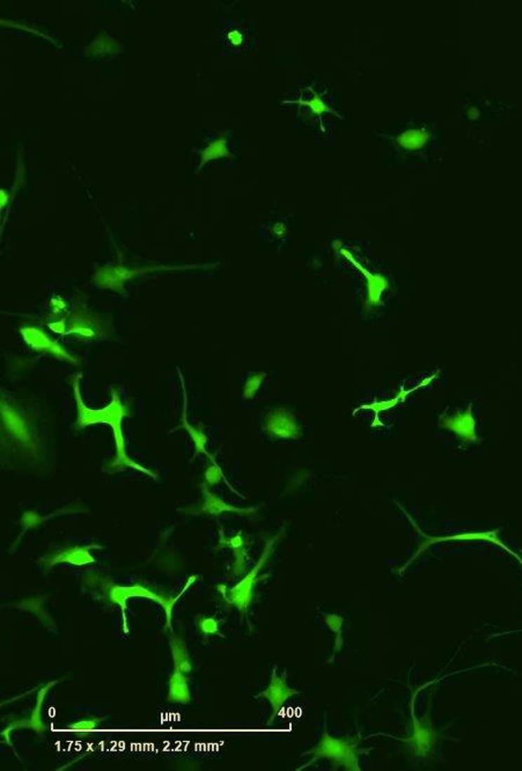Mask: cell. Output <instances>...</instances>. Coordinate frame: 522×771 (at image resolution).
I'll list each match as a JSON object with an SVG mask.
<instances>
[{"instance_id": "5", "label": "cell", "mask_w": 522, "mask_h": 771, "mask_svg": "<svg viewBox=\"0 0 522 771\" xmlns=\"http://www.w3.org/2000/svg\"><path fill=\"white\" fill-rule=\"evenodd\" d=\"M21 334H22L23 338L29 344L32 348L36 350H48L51 351L53 355L57 356L63 357L67 360H72V358L65 352V350L62 349L56 342H53L48 335H46L42 330L36 329L33 327H27L21 329Z\"/></svg>"}, {"instance_id": "9", "label": "cell", "mask_w": 522, "mask_h": 771, "mask_svg": "<svg viewBox=\"0 0 522 771\" xmlns=\"http://www.w3.org/2000/svg\"><path fill=\"white\" fill-rule=\"evenodd\" d=\"M133 275L123 268L116 269H103L96 275V285L100 287H108V289H117L122 286L123 283Z\"/></svg>"}, {"instance_id": "10", "label": "cell", "mask_w": 522, "mask_h": 771, "mask_svg": "<svg viewBox=\"0 0 522 771\" xmlns=\"http://www.w3.org/2000/svg\"><path fill=\"white\" fill-rule=\"evenodd\" d=\"M58 562H69V563L73 564H86L94 562V558L91 556L90 553H88L86 548H74L72 551L63 553L60 556L56 557V560H53V563H58Z\"/></svg>"}, {"instance_id": "12", "label": "cell", "mask_w": 522, "mask_h": 771, "mask_svg": "<svg viewBox=\"0 0 522 771\" xmlns=\"http://www.w3.org/2000/svg\"><path fill=\"white\" fill-rule=\"evenodd\" d=\"M326 622L330 628L331 631H334L335 633H337L338 640H336V647L338 645V651L341 650L342 646V624H343V617H338V615H326Z\"/></svg>"}, {"instance_id": "16", "label": "cell", "mask_w": 522, "mask_h": 771, "mask_svg": "<svg viewBox=\"0 0 522 771\" xmlns=\"http://www.w3.org/2000/svg\"><path fill=\"white\" fill-rule=\"evenodd\" d=\"M228 41L233 44H240L242 41V35L238 30H232L228 33Z\"/></svg>"}, {"instance_id": "14", "label": "cell", "mask_w": 522, "mask_h": 771, "mask_svg": "<svg viewBox=\"0 0 522 771\" xmlns=\"http://www.w3.org/2000/svg\"><path fill=\"white\" fill-rule=\"evenodd\" d=\"M199 630L204 635H217L219 633V622L213 617H206L199 621Z\"/></svg>"}, {"instance_id": "4", "label": "cell", "mask_w": 522, "mask_h": 771, "mask_svg": "<svg viewBox=\"0 0 522 771\" xmlns=\"http://www.w3.org/2000/svg\"><path fill=\"white\" fill-rule=\"evenodd\" d=\"M60 683V681H53V683H48V685H44V688L40 689V692H39V695H37L36 704H35V708H34L33 712H32V716H30L29 719H26V720H20V722L13 723L12 725L8 726V727L4 730L1 734H3L5 740H6V742H8L10 745V732L12 731V730H15V728L17 727L30 728V730H34V731L36 732V733H39V734H41V733H44V732H46V726L44 725V723L42 722V717H41V710H42V706H44V699H46V694H48V692H49L50 689L53 688V685H57V683Z\"/></svg>"}, {"instance_id": "3", "label": "cell", "mask_w": 522, "mask_h": 771, "mask_svg": "<svg viewBox=\"0 0 522 771\" xmlns=\"http://www.w3.org/2000/svg\"><path fill=\"white\" fill-rule=\"evenodd\" d=\"M131 597L147 598V599L154 600L156 602L160 603L166 612L167 626L172 628V609L176 599H162V598L151 593V592L140 586L115 587L113 592H112V599H113L114 602L119 603V606L122 607L123 613L126 610V601Z\"/></svg>"}, {"instance_id": "1", "label": "cell", "mask_w": 522, "mask_h": 771, "mask_svg": "<svg viewBox=\"0 0 522 771\" xmlns=\"http://www.w3.org/2000/svg\"><path fill=\"white\" fill-rule=\"evenodd\" d=\"M308 754L313 755V760L308 763V765H312L318 758L320 760L326 758L334 762V765H344V768L347 770H361L358 763L357 751L354 746L350 745L349 742L342 739L333 738L328 734L327 731H324L323 737L318 745L311 751H308Z\"/></svg>"}, {"instance_id": "7", "label": "cell", "mask_w": 522, "mask_h": 771, "mask_svg": "<svg viewBox=\"0 0 522 771\" xmlns=\"http://www.w3.org/2000/svg\"><path fill=\"white\" fill-rule=\"evenodd\" d=\"M268 430L272 431L274 435L291 437V438H295V433H299V428L293 417L283 411L272 415L268 422Z\"/></svg>"}, {"instance_id": "6", "label": "cell", "mask_w": 522, "mask_h": 771, "mask_svg": "<svg viewBox=\"0 0 522 771\" xmlns=\"http://www.w3.org/2000/svg\"><path fill=\"white\" fill-rule=\"evenodd\" d=\"M167 699L169 702L188 704L192 701V694L189 688L188 679L185 673L174 669L169 679V692Z\"/></svg>"}, {"instance_id": "11", "label": "cell", "mask_w": 522, "mask_h": 771, "mask_svg": "<svg viewBox=\"0 0 522 771\" xmlns=\"http://www.w3.org/2000/svg\"><path fill=\"white\" fill-rule=\"evenodd\" d=\"M69 333L79 334L85 337H93L96 335L95 329L93 328L90 319H86L81 315H76L71 320Z\"/></svg>"}, {"instance_id": "15", "label": "cell", "mask_w": 522, "mask_h": 771, "mask_svg": "<svg viewBox=\"0 0 522 771\" xmlns=\"http://www.w3.org/2000/svg\"><path fill=\"white\" fill-rule=\"evenodd\" d=\"M100 720H102V719H100ZM100 720H95V719H91V720H81V722L76 723V724H72V725H69V728H71V730H73V731L78 732L93 731V730H94L96 726L99 725Z\"/></svg>"}, {"instance_id": "2", "label": "cell", "mask_w": 522, "mask_h": 771, "mask_svg": "<svg viewBox=\"0 0 522 771\" xmlns=\"http://www.w3.org/2000/svg\"><path fill=\"white\" fill-rule=\"evenodd\" d=\"M299 692H300L297 689L288 687L285 676H278L276 671H274L272 683L269 685L268 688L258 695L268 699L270 704H272V715L270 717V720H269V724H272L276 717L279 715L281 708L284 706L285 703L288 702V699L292 696L297 695Z\"/></svg>"}, {"instance_id": "13", "label": "cell", "mask_w": 522, "mask_h": 771, "mask_svg": "<svg viewBox=\"0 0 522 771\" xmlns=\"http://www.w3.org/2000/svg\"><path fill=\"white\" fill-rule=\"evenodd\" d=\"M225 152V142H224V139H220L218 142L213 143V144L208 147V151L205 152V153H208V154L203 155L202 162L204 164L206 160H211V159L222 157Z\"/></svg>"}, {"instance_id": "17", "label": "cell", "mask_w": 522, "mask_h": 771, "mask_svg": "<svg viewBox=\"0 0 522 771\" xmlns=\"http://www.w3.org/2000/svg\"><path fill=\"white\" fill-rule=\"evenodd\" d=\"M6 194H5L3 190V192H1V208H3L4 204H6Z\"/></svg>"}, {"instance_id": "8", "label": "cell", "mask_w": 522, "mask_h": 771, "mask_svg": "<svg viewBox=\"0 0 522 771\" xmlns=\"http://www.w3.org/2000/svg\"><path fill=\"white\" fill-rule=\"evenodd\" d=\"M169 645H170V650H172L174 669L185 673V674L192 673V659L189 656L188 649H187L185 640H182L181 637L173 636L170 638V642H169Z\"/></svg>"}]
</instances>
